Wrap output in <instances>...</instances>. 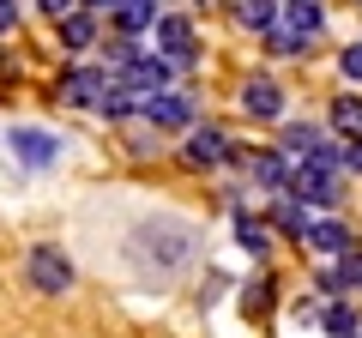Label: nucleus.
Returning <instances> with one entry per match:
<instances>
[{"instance_id":"5","label":"nucleus","mask_w":362,"mask_h":338,"mask_svg":"<svg viewBox=\"0 0 362 338\" xmlns=\"http://www.w3.org/2000/svg\"><path fill=\"white\" fill-rule=\"evenodd\" d=\"M157 54L163 61H175V73H187V66L199 61V42H194V25L187 18H175V13H157Z\"/></svg>"},{"instance_id":"1","label":"nucleus","mask_w":362,"mask_h":338,"mask_svg":"<svg viewBox=\"0 0 362 338\" xmlns=\"http://www.w3.org/2000/svg\"><path fill=\"white\" fill-rule=\"evenodd\" d=\"M199 254V230L187 218H175V211H157V218H139V230L127 235V260L139 266V278H175L187 272Z\"/></svg>"},{"instance_id":"28","label":"nucleus","mask_w":362,"mask_h":338,"mask_svg":"<svg viewBox=\"0 0 362 338\" xmlns=\"http://www.w3.org/2000/svg\"><path fill=\"white\" fill-rule=\"evenodd\" d=\"M18 25V0H0V30H13Z\"/></svg>"},{"instance_id":"24","label":"nucleus","mask_w":362,"mask_h":338,"mask_svg":"<svg viewBox=\"0 0 362 338\" xmlns=\"http://www.w3.org/2000/svg\"><path fill=\"white\" fill-rule=\"evenodd\" d=\"M338 169L362 175V133H344V139H338Z\"/></svg>"},{"instance_id":"10","label":"nucleus","mask_w":362,"mask_h":338,"mask_svg":"<svg viewBox=\"0 0 362 338\" xmlns=\"http://www.w3.org/2000/svg\"><path fill=\"white\" fill-rule=\"evenodd\" d=\"M278 25H284L290 37H302V42H320L326 6H320V0H278Z\"/></svg>"},{"instance_id":"15","label":"nucleus","mask_w":362,"mask_h":338,"mask_svg":"<svg viewBox=\"0 0 362 338\" xmlns=\"http://www.w3.org/2000/svg\"><path fill=\"white\" fill-rule=\"evenodd\" d=\"M157 25V0H115V30L121 37H139Z\"/></svg>"},{"instance_id":"11","label":"nucleus","mask_w":362,"mask_h":338,"mask_svg":"<svg viewBox=\"0 0 362 338\" xmlns=\"http://www.w3.org/2000/svg\"><path fill=\"white\" fill-rule=\"evenodd\" d=\"M169 78H175V61H163V54H133V66L121 73V85H133L139 97H151V91H169Z\"/></svg>"},{"instance_id":"18","label":"nucleus","mask_w":362,"mask_h":338,"mask_svg":"<svg viewBox=\"0 0 362 338\" xmlns=\"http://www.w3.org/2000/svg\"><path fill=\"white\" fill-rule=\"evenodd\" d=\"M235 242H242V254L266 260V247H272V230H266L259 218H247V211H235Z\"/></svg>"},{"instance_id":"12","label":"nucleus","mask_w":362,"mask_h":338,"mask_svg":"<svg viewBox=\"0 0 362 338\" xmlns=\"http://www.w3.org/2000/svg\"><path fill=\"white\" fill-rule=\"evenodd\" d=\"M290 169H296V157H284L278 145H266V151H254V157H247V175H254V182L266 187V194H284Z\"/></svg>"},{"instance_id":"6","label":"nucleus","mask_w":362,"mask_h":338,"mask_svg":"<svg viewBox=\"0 0 362 338\" xmlns=\"http://www.w3.org/2000/svg\"><path fill=\"white\" fill-rule=\"evenodd\" d=\"M181 157L194 169H218V163H242V151L230 145V133L223 127H187V145H181Z\"/></svg>"},{"instance_id":"20","label":"nucleus","mask_w":362,"mask_h":338,"mask_svg":"<svg viewBox=\"0 0 362 338\" xmlns=\"http://www.w3.org/2000/svg\"><path fill=\"white\" fill-rule=\"evenodd\" d=\"M272 223H278L284 235H296V242H302V230H308V206H302V199H290V194H278V206H272Z\"/></svg>"},{"instance_id":"27","label":"nucleus","mask_w":362,"mask_h":338,"mask_svg":"<svg viewBox=\"0 0 362 338\" xmlns=\"http://www.w3.org/2000/svg\"><path fill=\"white\" fill-rule=\"evenodd\" d=\"M37 6H42V13H49V18H54V25H61V18H66V13H73L78 0H37Z\"/></svg>"},{"instance_id":"7","label":"nucleus","mask_w":362,"mask_h":338,"mask_svg":"<svg viewBox=\"0 0 362 338\" xmlns=\"http://www.w3.org/2000/svg\"><path fill=\"white\" fill-rule=\"evenodd\" d=\"M194 109H199V103H194L187 91H151V97L139 103V115L151 121L157 133H181V127H194Z\"/></svg>"},{"instance_id":"22","label":"nucleus","mask_w":362,"mask_h":338,"mask_svg":"<svg viewBox=\"0 0 362 338\" xmlns=\"http://www.w3.org/2000/svg\"><path fill=\"white\" fill-rule=\"evenodd\" d=\"M332 127L338 133H362V97H332Z\"/></svg>"},{"instance_id":"14","label":"nucleus","mask_w":362,"mask_h":338,"mask_svg":"<svg viewBox=\"0 0 362 338\" xmlns=\"http://www.w3.org/2000/svg\"><path fill=\"white\" fill-rule=\"evenodd\" d=\"M302 242H308L314 254H326V260H338V254L350 247V230H344L338 218H308V230H302Z\"/></svg>"},{"instance_id":"9","label":"nucleus","mask_w":362,"mask_h":338,"mask_svg":"<svg viewBox=\"0 0 362 338\" xmlns=\"http://www.w3.org/2000/svg\"><path fill=\"white\" fill-rule=\"evenodd\" d=\"M242 109L254 121H284V85H278V78H266V73H254L242 85Z\"/></svg>"},{"instance_id":"23","label":"nucleus","mask_w":362,"mask_h":338,"mask_svg":"<svg viewBox=\"0 0 362 338\" xmlns=\"http://www.w3.org/2000/svg\"><path fill=\"white\" fill-rule=\"evenodd\" d=\"M266 49H272V54H284V61H290V54H308L314 42H302V37H290L284 25H272V30H266Z\"/></svg>"},{"instance_id":"26","label":"nucleus","mask_w":362,"mask_h":338,"mask_svg":"<svg viewBox=\"0 0 362 338\" xmlns=\"http://www.w3.org/2000/svg\"><path fill=\"white\" fill-rule=\"evenodd\" d=\"M266 302H272V284H266V278H259V284H247V314H259Z\"/></svg>"},{"instance_id":"21","label":"nucleus","mask_w":362,"mask_h":338,"mask_svg":"<svg viewBox=\"0 0 362 338\" xmlns=\"http://www.w3.org/2000/svg\"><path fill=\"white\" fill-rule=\"evenodd\" d=\"M235 18H242L247 30H259V37H266V30L278 25V0H235Z\"/></svg>"},{"instance_id":"13","label":"nucleus","mask_w":362,"mask_h":338,"mask_svg":"<svg viewBox=\"0 0 362 338\" xmlns=\"http://www.w3.org/2000/svg\"><path fill=\"white\" fill-rule=\"evenodd\" d=\"M320 290H326V296H350V290H362V247L356 242L320 272Z\"/></svg>"},{"instance_id":"19","label":"nucleus","mask_w":362,"mask_h":338,"mask_svg":"<svg viewBox=\"0 0 362 338\" xmlns=\"http://www.w3.org/2000/svg\"><path fill=\"white\" fill-rule=\"evenodd\" d=\"M320 326H326L332 338H356V332H362V314L350 308V302H326V308H320Z\"/></svg>"},{"instance_id":"2","label":"nucleus","mask_w":362,"mask_h":338,"mask_svg":"<svg viewBox=\"0 0 362 338\" xmlns=\"http://www.w3.org/2000/svg\"><path fill=\"white\" fill-rule=\"evenodd\" d=\"M73 260H66V247L61 242H37L25 254V284L37 290V296H66V290H73Z\"/></svg>"},{"instance_id":"4","label":"nucleus","mask_w":362,"mask_h":338,"mask_svg":"<svg viewBox=\"0 0 362 338\" xmlns=\"http://www.w3.org/2000/svg\"><path fill=\"white\" fill-rule=\"evenodd\" d=\"M6 151H13L25 169H54L61 151H66V139L49 133V127H25V121H18V127H6Z\"/></svg>"},{"instance_id":"25","label":"nucleus","mask_w":362,"mask_h":338,"mask_svg":"<svg viewBox=\"0 0 362 338\" xmlns=\"http://www.w3.org/2000/svg\"><path fill=\"white\" fill-rule=\"evenodd\" d=\"M338 73H344V85H362V42L338 49Z\"/></svg>"},{"instance_id":"29","label":"nucleus","mask_w":362,"mask_h":338,"mask_svg":"<svg viewBox=\"0 0 362 338\" xmlns=\"http://www.w3.org/2000/svg\"><path fill=\"white\" fill-rule=\"evenodd\" d=\"M78 6H90V13H115V0H78Z\"/></svg>"},{"instance_id":"17","label":"nucleus","mask_w":362,"mask_h":338,"mask_svg":"<svg viewBox=\"0 0 362 338\" xmlns=\"http://www.w3.org/2000/svg\"><path fill=\"white\" fill-rule=\"evenodd\" d=\"M320 139H326V133L314 127V121H290V127H284V139H278V151H284V157H296V163H302V157H308V151H314Z\"/></svg>"},{"instance_id":"16","label":"nucleus","mask_w":362,"mask_h":338,"mask_svg":"<svg viewBox=\"0 0 362 338\" xmlns=\"http://www.w3.org/2000/svg\"><path fill=\"white\" fill-rule=\"evenodd\" d=\"M61 42L66 49H90V42H97V13H90V6H73V13L61 18Z\"/></svg>"},{"instance_id":"3","label":"nucleus","mask_w":362,"mask_h":338,"mask_svg":"<svg viewBox=\"0 0 362 338\" xmlns=\"http://www.w3.org/2000/svg\"><path fill=\"white\" fill-rule=\"evenodd\" d=\"M338 175H344V169L296 163V169H290V182H284V194L302 199V206H338V199H344V182H338Z\"/></svg>"},{"instance_id":"8","label":"nucleus","mask_w":362,"mask_h":338,"mask_svg":"<svg viewBox=\"0 0 362 338\" xmlns=\"http://www.w3.org/2000/svg\"><path fill=\"white\" fill-rule=\"evenodd\" d=\"M115 85V73L109 66H90V61H78V66H66V78H61V97L66 103H78V109H97V97Z\"/></svg>"}]
</instances>
